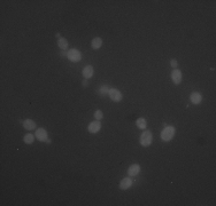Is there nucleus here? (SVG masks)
Instances as JSON below:
<instances>
[{"mask_svg": "<svg viewBox=\"0 0 216 206\" xmlns=\"http://www.w3.org/2000/svg\"><path fill=\"white\" fill-rule=\"evenodd\" d=\"M132 186V180L130 178H124L121 182H119V188L122 189V190H127L129 188Z\"/></svg>", "mask_w": 216, "mask_h": 206, "instance_id": "10", "label": "nucleus"}, {"mask_svg": "<svg viewBox=\"0 0 216 206\" xmlns=\"http://www.w3.org/2000/svg\"><path fill=\"white\" fill-rule=\"evenodd\" d=\"M108 95H109L110 99L113 101H115V102H119V101L122 100V94H121V92H119V89H116V88H110L109 92H108Z\"/></svg>", "mask_w": 216, "mask_h": 206, "instance_id": "4", "label": "nucleus"}, {"mask_svg": "<svg viewBox=\"0 0 216 206\" xmlns=\"http://www.w3.org/2000/svg\"><path fill=\"white\" fill-rule=\"evenodd\" d=\"M58 46L62 50L67 49L68 48V40L66 38H63V37H61V38H59V40H58Z\"/></svg>", "mask_w": 216, "mask_h": 206, "instance_id": "14", "label": "nucleus"}, {"mask_svg": "<svg viewBox=\"0 0 216 206\" xmlns=\"http://www.w3.org/2000/svg\"><path fill=\"white\" fill-rule=\"evenodd\" d=\"M102 117H104V114H102L101 110H97L96 112H94V118H96L97 120H101Z\"/></svg>", "mask_w": 216, "mask_h": 206, "instance_id": "18", "label": "nucleus"}, {"mask_svg": "<svg viewBox=\"0 0 216 206\" xmlns=\"http://www.w3.org/2000/svg\"><path fill=\"white\" fill-rule=\"evenodd\" d=\"M177 61H176V60H171V61H170V65H171V67H172V68H176V67H177Z\"/></svg>", "mask_w": 216, "mask_h": 206, "instance_id": "19", "label": "nucleus"}, {"mask_svg": "<svg viewBox=\"0 0 216 206\" xmlns=\"http://www.w3.org/2000/svg\"><path fill=\"white\" fill-rule=\"evenodd\" d=\"M175 127L174 126H167V127L163 128V131L161 132V139L163 141H170L175 135Z\"/></svg>", "mask_w": 216, "mask_h": 206, "instance_id": "1", "label": "nucleus"}, {"mask_svg": "<svg viewBox=\"0 0 216 206\" xmlns=\"http://www.w3.org/2000/svg\"><path fill=\"white\" fill-rule=\"evenodd\" d=\"M101 128V124H100V120H97V121H92L90 125H89V132L90 133H98L100 131Z\"/></svg>", "mask_w": 216, "mask_h": 206, "instance_id": "7", "label": "nucleus"}, {"mask_svg": "<svg viewBox=\"0 0 216 206\" xmlns=\"http://www.w3.org/2000/svg\"><path fill=\"white\" fill-rule=\"evenodd\" d=\"M190 100L192 102L193 104H200L202 101V96L200 93H198V92H193L191 96H190Z\"/></svg>", "mask_w": 216, "mask_h": 206, "instance_id": "9", "label": "nucleus"}, {"mask_svg": "<svg viewBox=\"0 0 216 206\" xmlns=\"http://www.w3.org/2000/svg\"><path fill=\"white\" fill-rule=\"evenodd\" d=\"M182 78H183V76H182V71L178 70V69H175L174 71L171 72V80H172V82H174L175 85L180 84Z\"/></svg>", "mask_w": 216, "mask_h": 206, "instance_id": "5", "label": "nucleus"}, {"mask_svg": "<svg viewBox=\"0 0 216 206\" xmlns=\"http://www.w3.org/2000/svg\"><path fill=\"white\" fill-rule=\"evenodd\" d=\"M35 136H36L37 140H39L41 142H45L47 140V132H46V129H44V128H38L36 131Z\"/></svg>", "mask_w": 216, "mask_h": 206, "instance_id": "6", "label": "nucleus"}, {"mask_svg": "<svg viewBox=\"0 0 216 206\" xmlns=\"http://www.w3.org/2000/svg\"><path fill=\"white\" fill-rule=\"evenodd\" d=\"M23 140H24V142H25L27 144H31L32 142H33V140H35V135L31 134V133H28V134L24 135Z\"/></svg>", "mask_w": 216, "mask_h": 206, "instance_id": "16", "label": "nucleus"}, {"mask_svg": "<svg viewBox=\"0 0 216 206\" xmlns=\"http://www.w3.org/2000/svg\"><path fill=\"white\" fill-rule=\"evenodd\" d=\"M46 143H48V144H50V143H51V140H48V139H47V140H46Z\"/></svg>", "mask_w": 216, "mask_h": 206, "instance_id": "22", "label": "nucleus"}, {"mask_svg": "<svg viewBox=\"0 0 216 206\" xmlns=\"http://www.w3.org/2000/svg\"><path fill=\"white\" fill-rule=\"evenodd\" d=\"M83 76H84V78L85 79H90V78H92V76H93V68H92V65H86L85 68L83 69Z\"/></svg>", "mask_w": 216, "mask_h": 206, "instance_id": "11", "label": "nucleus"}, {"mask_svg": "<svg viewBox=\"0 0 216 206\" xmlns=\"http://www.w3.org/2000/svg\"><path fill=\"white\" fill-rule=\"evenodd\" d=\"M108 92H109V89H108V87L106 86V85H102V86L99 88V91H98V93L100 94L101 96H105L106 94H108Z\"/></svg>", "mask_w": 216, "mask_h": 206, "instance_id": "17", "label": "nucleus"}, {"mask_svg": "<svg viewBox=\"0 0 216 206\" xmlns=\"http://www.w3.org/2000/svg\"><path fill=\"white\" fill-rule=\"evenodd\" d=\"M83 86L84 87L87 86V79H84V80H83Z\"/></svg>", "mask_w": 216, "mask_h": 206, "instance_id": "20", "label": "nucleus"}, {"mask_svg": "<svg viewBox=\"0 0 216 206\" xmlns=\"http://www.w3.org/2000/svg\"><path fill=\"white\" fill-rule=\"evenodd\" d=\"M136 124H137V127L140 128V129H145L147 126L146 119L145 118H138L137 120H136Z\"/></svg>", "mask_w": 216, "mask_h": 206, "instance_id": "15", "label": "nucleus"}, {"mask_svg": "<svg viewBox=\"0 0 216 206\" xmlns=\"http://www.w3.org/2000/svg\"><path fill=\"white\" fill-rule=\"evenodd\" d=\"M67 57L71 62H79L82 60V53L77 49H71L67 53Z\"/></svg>", "mask_w": 216, "mask_h": 206, "instance_id": "3", "label": "nucleus"}, {"mask_svg": "<svg viewBox=\"0 0 216 206\" xmlns=\"http://www.w3.org/2000/svg\"><path fill=\"white\" fill-rule=\"evenodd\" d=\"M152 133L150 131H145L140 136V144L142 146H150L152 143Z\"/></svg>", "mask_w": 216, "mask_h": 206, "instance_id": "2", "label": "nucleus"}, {"mask_svg": "<svg viewBox=\"0 0 216 206\" xmlns=\"http://www.w3.org/2000/svg\"><path fill=\"white\" fill-rule=\"evenodd\" d=\"M140 172V166L138 164H133L131 165L128 169V175L129 176H137Z\"/></svg>", "mask_w": 216, "mask_h": 206, "instance_id": "8", "label": "nucleus"}, {"mask_svg": "<svg viewBox=\"0 0 216 206\" xmlns=\"http://www.w3.org/2000/svg\"><path fill=\"white\" fill-rule=\"evenodd\" d=\"M101 45H102V39L101 38H99V37H97V38H94L93 40H92L91 42V46L93 49H99L101 47Z\"/></svg>", "mask_w": 216, "mask_h": 206, "instance_id": "13", "label": "nucleus"}, {"mask_svg": "<svg viewBox=\"0 0 216 206\" xmlns=\"http://www.w3.org/2000/svg\"><path fill=\"white\" fill-rule=\"evenodd\" d=\"M23 126H24V128L28 129V131H31V129H35V128H36V123H35L33 120H31V119H25V120L23 121Z\"/></svg>", "mask_w": 216, "mask_h": 206, "instance_id": "12", "label": "nucleus"}, {"mask_svg": "<svg viewBox=\"0 0 216 206\" xmlns=\"http://www.w3.org/2000/svg\"><path fill=\"white\" fill-rule=\"evenodd\" d=\"M55 36H56V37H58V38H61V34H60V33H59V32H58V33H56V34H55Z\"/></svg>", "mask_w": 216, "mask_h": 206, "instance_id": "21", "label": "nucleus"}]
</instances>
